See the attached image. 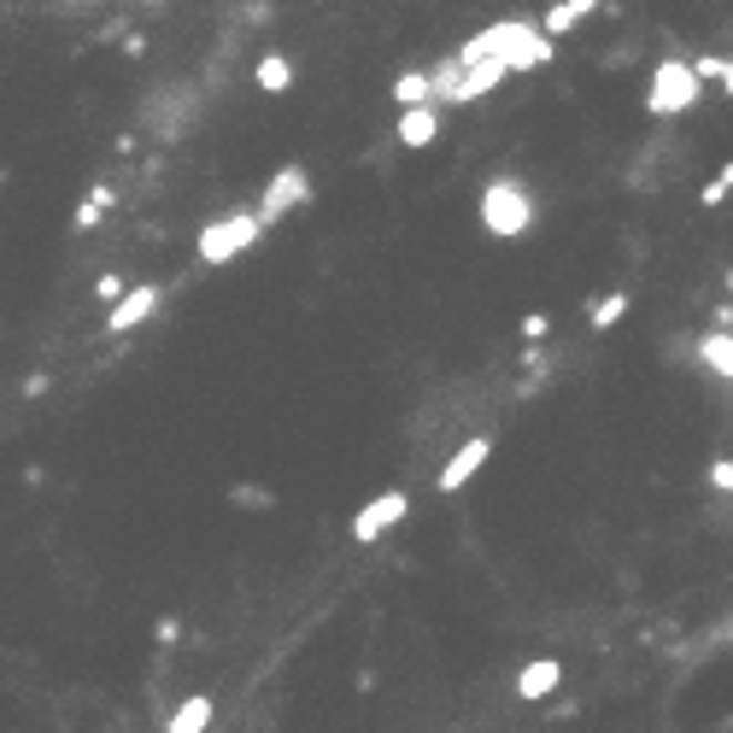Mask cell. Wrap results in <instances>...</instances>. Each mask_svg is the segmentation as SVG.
<instances>
[{"mask_svg":"<svg viewBox=\"0 0 733 733\" xmlns=\"http://www.w3.org/2000/svg\"><path fill=\"white\" fill-rule=\"evenodd\" d=\"M481 59H505L517 77V71H540L546 59H558V42H546L528 18H499V24L476 30L470 42L458 48V65H481Z\"/></svg>","mask_w":733,"mask_h":733,"instance_id":"1","label":"cell"},{"mask_svg":"<svg viewBox=\"0 0 733 733\" xmlns=\"http://www.w3.org/2000/svg\"><path fill=\"white\" fill-rule=\"evenodd\" d=\"M476 212H481V230L493 241H522L528 230H535V217H540V200H535V189H528L517 171H499V176L481 182Z\"/></svg>","mask_w":733,"mask_h":733,"instance_id":"2","label":"cell"},{"mask_svg":"<svg viewBox=\"0 0 733 733\" xmlns=\"http://www.w3.org/2000/svg\"><path fill=\"white\" fill-rule=\"evenodd\" d=\"M704 100V83L692 77V65L681 53H663L658 65H651V77H645V118H686L692 106Z\"/></svg>","mask_w":733,"mask_h":733,"instance_id":"3","label":"cell"},{"mask_svg":"<svg viewBox=\"0 0 733 733\" xmlns=\"http://www.w3.org/2000/svg\"><path fill=\"white\" fill-rule=\"evenodd\" d=\"M264 230H258V217H253V206H241V212H223V217H212L206 230H200V241H194V258L206 264V271H217V264H235L241 253L253 247Z\"/></svg>","mask_w":733,"mask_h":733,"instance_id":"4","label":"cell"},{"mask_svg":"<svg viewBox=\"0 0 733 733\" xmlns=\"http://www.w3.org/2000/svg\"><path fill=\"white\" fill-rule=\"evenodd\" d=\"M305 200H312V171H305V165H282L271 182H264V194H258V206H253L258 230H276V223L294 217Z\"/></svg>","mask_w":733,"mask_h":733,"instance_id":"5","label":"cell"},{"mask_svg":"<svg viewBox=\"0 0 733 733\" xmlns=\"http://www.w3.org/2000/svg\"><path fill=\"white\" fill-rule=\"evenodd\" d=\"M686 153V141L675 135V130H658V135H645V147H640V159H634V171H628V189H651L658 194L663 189V171L675 165V159Z\"/></svg>","mask_w":733,"mask_h":733,"instance_id":"6","label":"cell"},{"mask_svg":"<svg viewBox=\"0 0 733 733\" xmlns=\"http://www.w3.org/2000/svg\"><path fill=\"white\" fill-rule=\"evenodd\" d=\"M405 517H411V493H405V487H388V493H376V499L353 517V540H358V546H376V540L388 535V528H399Z\"/></svg>","mask_w":733,"mask_h":733,"instance_id":"7","label":"cell"},{"mask_svg":"<svg viewBox=\"0 0 733 733\" xmlns=\"http://www.w3.org/2000/svg\"><path fill=\"white\" fill-rule=\"evenodd\" d=\"M165 282H135V288H124L112 299V312H106V335H130V329H141L159 305H165Z\"/></svg>","mask_w":733,"mask_h":733,"instance_id":"8","label":"cell"},{"mask_svg":"<svg viewBox=\"0 0 733 733\" xmlns=\"http://www.w3.org/2000/svg\"><path fill=\"white\" fill-rule=\"evenodd\" d=\"M487 458H493V435H470V440H464L452 458L440 464L435 487H440V493H458V487H470V481H476V470H481Z\"/></svg>","mask_w":733,"mask_h":733,"instance_id":"9","label":"cell"},{"mask_svg":"<svg viewBox=\"0 0 733 733\" xmlns=\"http://www.w3.org/2000/svg\"><path fill=\"white\" fill-rule=\"evenodd\" d=\"M505 77H511V65L505 59H481V65H464V77H458V89L446 94V112H458V106H476V100H487Z\"/></svg>","mask_w":733,"mask_h":733,"instance_id":"10","label":"cell"},{"mask_svg":"<svg viewBox=\"0 0 733 733\" xmlns=\"http://www.w3.org/2000/svg\"><path fill=\"white\" fill-rule=\"evenodd\" d=\"M440 106H411V112H399V124H394V141L405 153H423V147H435L440 141Z\"/></svg>","mask_w":733,"mask_h":733,"instance_id":"11","label":"cell"},{"mask_svg":"<svg viewBox=\"0 0 733 733\" xmlns=\"http://www.w3.org/2000/svg\"><path fill=\"white\" fill-rule=\"evenodd\" d=\"M604 7V0H552V7H546V18H540V35H546V42H558V35H569V30H581L587 24V18H593Z\"/></svg>","mask_w":733,"mask_h":733,"instance_id":"12","label":"cell"},{"mask_svg":"<svg viewBox=\"0 0 733 733\" xmlns=\"http://www.w3.org/2000/svg\"><path fill=\"white\" fill-rule=\"evenodd\" d=\"M634 312V288H610V294H593L587 299V329L593 335H610L617 323Z\"/></svg>","mask_w":733,"mask_h":733,"instance_id":"13","label":"cell"},{"mask_svg":"<svg viewBox=\"0 0 733 733\" xmlns=\"http://www.w3.org/2000/svg\"><path fill=\"white\" fill-rule=\"evenodd\" d=\"M692 358H699L710 376L733 381V335H727V329H704L699 340H692Z\"/></svg>","mask_w":733,"mask_h":733,"instance_id":"14","label":"cell"},{"mask_svg":"<svg viewBox=\"0 0 733 733\" xmlns=\"http://www.w3.org/2000/svg\"><path fill=\"white\" fill-rule=\"evenodd\" d=\"M212 716H217L212 692H194V699H182V704L171 710L165 733H212Z\"/></svg>","mask_w":733,"mask_h":733,"instance_id":"15","label":"cell"},{"mask_svg":"<svg viewBox=\"0 0 733 733\" xmlns=\"http://www.w3.org/2000/svg\"><path fill=\"white\" fill-rule=\"evenodd\" d=\"M253 83L264 89V94H294V59L288 53H258V65H253Z\"/></svg>","mask_w":733,"mask_h":733,"instance_id":"16","label":"cell"},{"mask_svg":"<svg viewBox=\"0 0 733 733\" xmlns=\"http://www.w3.org/2000/svg\"><path fill=\"white\" fill-rule=\"evenodd\" d=\"M558 681H563V663L558 658H535L517 675V699H546V692H558Z\"/></svg>","mask_w":733,"mask_h":733,"instance_id":"17","label":"cell"},{"mask_svg":"<svg viewBox=\"0 0 733 733\" xmlns=\"http://www.w3.org/2000/svg\"><path fill=\"white\" fill-rule=\"evenodd\" d=\"M388 94H394V106H399V112H411V106H435V100H429V71H399Z\"/></svg>","mask_w":733,"mask_h":733,"instance_id":"18","label":"cell"},{"mask_svg":"<svg viewBox=\"0 0 733 733\" xmlns=\"http://www.w3.org/2000/svg\"><path fill=\"white\" fill-rule=\"evenodd\" d=\"M722 200H733V159H727V165H722L716 176H710L704 189H699V206H704V212H716Z\"/></svg>","mask_w":733,"mask_h":733,"instance_id":"19","label":"cell"},{"mask_svg":"<svg viewBox=\"0 0 733 733\" xmlns=\"http://www.w3.org/2000/svg\"><path fill=\"white\" fill-rule=\"evenodd\" d=\"M230 505H241V511H276V493H271V487L241 481V487H230Z\"/></svg>","mask_w":733,"mask_h":733,"instance_id":"20","label":"cell"},{"mask_svg":"<svg viewBox=\"0 0 733 733\" xmlns=\"http://www.w3.org/2000/svg\"><path fill=\"white\" fill-rule=\"evenodd\" d=\"M112 200H118V194L106 189V182H100V189H94V200H89V206H77V212H71V230H94V223H100V212H106V206H112Z\"/></svg>","mask_w":733,"mask_h":733,"instance_id":"21","label":"cell"},{"mask_svg":"<svg viewBox=\"0 0 733 733\" xmlns=\"http://www.w3.org/2000/svg\"><path fill=\"white\" fill-rule=\"evenodd\" d=\"M640 53H645V42H634V35H628V42H617V48H604V53H599V71H628Z\"/></svg>","mask_w":733,"mask_h":733,"instance_id":"22","label":"cell"},{"mask_svg":"<svg viewBox=\"0 0 733 733\" xmlns=\"http://www.w3.org/2000/svg\"><path fill=\"white\" fill-rule=\"evenodd\" d=\"M517 335H522V346H540L546 335H552V312H528V317L517 323Z\"/></svg>","mask_w":733,"mask_h":733,"instance_id":"23","label":"cell"},{"mask_svg":"<svg viewBox=\"0 0 733 733\" xmlns=\"http://www.w3.org/2000/svg\"><path fill=\"white\" fill-rule=\"evenodd\" d=\"M704 481H710V493H733V458H710Z\"/></svg>","mask_w":733,"mask_h":733,"instance_id":"24","label":"cell"},{"mask_svg":"<svg viewBox=\"0 0 733 733\" xmlns=\"http://www.w3.org/2000/svg\"><path fill=\"white\" fill-rule=\"evenodd\" d=\"M94 294H100V299H118V294H124V276H100Z\"/></svg>","mask_w":733,"mask_h":733,"instance_id":"25","label":"cell"},{"mask_svg":"<svg viewBox=\"0 0 733 733\" xmlns=\"http://www.w3.org/2000/svg\"><path fill=\"white\" fill-rule=\"evenodd\" d=\"M176 634H182V622H176V617L159 622V645H176Z\"/></svg>","mask_w":733,"mask_h":733,"instance_id":"26","label":"cell"},{"mask_svg":"<svg viewBox=\"0 0 733 733\" xmlns=\"http://www.w3.org/2000/svg\"><path fill=\"white\" fill-rule=\"evenodd\" d=\"M716 89H722V94L733 100V59H727V65H722V83H716Z\"/></svg>","mask_w":733,"mask_h":733,"instance_id":"27","label":"cell"},{"mask_svg":"<svg viewBox=\"0 0 733 733\" xmlns=\"http://www.w3.org/2000/svg\"><path fill=\"white\" fill-rule=\"evenodd\" d=\"M727 299H733V271H727Z\"/></svg>","mask_w":733,"mask_h":733,"instance_id":"28","label":"cell"},{"mask_svg":"<svg viewBox=\"0 0 733 733\" xmlns=\"http://www.w3.org/2000/svg\"><path fill=\"white\" fill-rule=\"evenodd\" d=\"M0 189H7V171H0Z\"/></svg>","mask_w":733,"mask_h":733,"instance_id":"29","label":"cell"}]
</instances>
